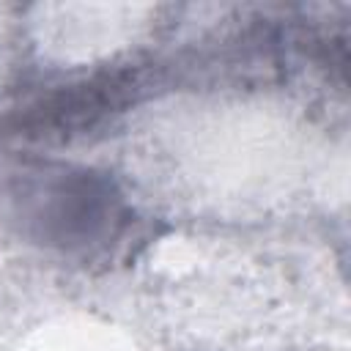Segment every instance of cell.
<instances>
[{
	"mask_svg": "<svg viewBox=\"0 0 351 351\" xmlns=\"http://www.w3.org/2000/svg\"><path fill=\"white\" fill-rule=\"evenodd\" d=\"M14 203L22 230L33 241L82 261L110 255L134 222L112 178L88 167L30 170L14 192Z\"/></svg>",
	"mask_w": 351,
	"mask_h": 351,
	"instance_id": "cell-1",
	"label": "cell"
},
{
	"mask_svg": "<svg viewBox=\"0 0 351 351\" xmlns=\"http://www.w3.org/2000/svg\"><path fill=\"white\" fill-rule=\"evenodd\" d=\"M140 80L129 69L96 74L90 80L63 85L60 90L30 104L14 123V134L27 140H69L96 129L107 115L121 112L137 93Z\"/></svg>",
	"mask_w": 351,
	"mask_h": 351,
	"instance_id": "cell-2",
	"label": "cell"
}]
</instances>
